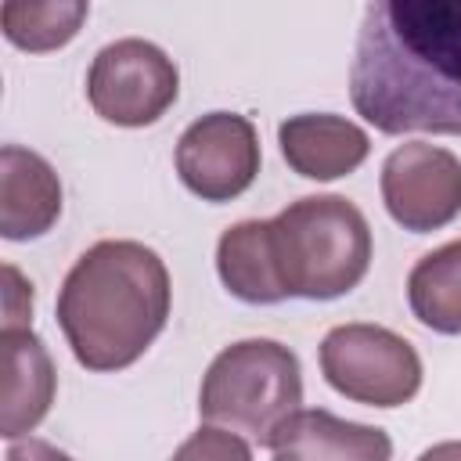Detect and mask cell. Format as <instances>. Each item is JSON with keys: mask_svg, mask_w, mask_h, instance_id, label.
I'll use <instances>...</instances> for the list:
<instances>
[{"mask_svg": "<svg viewBox=\"0 0 461 461\" xmlns=\"http://www.w3.org/2000/svg\"><path fill=\"white\" fill-rule=\"evenodd\" d=\"M349 101L378 133H461V0H367Z\"/></svg>", "mask_w": 461, "mask_h": 461, "instance_id": "cell-1", "label": "cell"}, {"mask_svg": "<svg viewBox=\"0 0 461 461\" xmlns=\"http://www.w3.org/2000/svg\"><path fill=\"white\" fill-rule=\"evenodd\" d=\"M173 285L162 256L144 241L104 238L61 281L58 324L86 371L137 364L169 321Z\"/></svg>", "mask_w": 461, "mask_h": 461, "instance_id": "cell-2", "label": "cell"}, {"mask_svg": "<svg viewBox=\"0 0 461 461\" xmlns=\"http://www.w3.org/2000/svg\"><path fill=\"white\" fill-rule=\"evenodd\" d=\"M274 259L288 299L328 303L353 292L371 267L367 216L342 194H306L270 220Z\"/></svg>", "mask_w": 461, "mask_h": 461, "instance_id": "cell-3", "label": "cell"}, {"mask_svg": "<svg viewBox=\"0 0 461 461\" xmlns=\"http://www.w3.org/2000/svg\"><path fill=\"white\" fill-rule=\"evenodd\" d=\"M303 403L299 357L274 339H241L216 353L198 389L205 425L230 429L259 447Z\"/></svg>", "mask_w": 461, "mask_h": 461, "instance_id": "cell-4", "label": "cell"}, {"mask_svg": "<svg viewBox=\"0 0 461 461\" xmlns=\"http://www.w3.org/2000/svg\"><path fill=\"white\" fill-rule=\"evenodd\" d=\"M321 375L353 403L403 407L421 389V357L382 324H339L321 342Z\"/></svg>", "mask_w": 461, "mask_h": 461, "instance_id": "cell-5", "label": "cell"}, {"mask_svg": "<svg viewBox=\"0 0 461 461\" xmlns=\"http://www.w3.org/2000/svg\"><path fill=\"white\" fill-rule=\"evenodd\" d=\"M180 94L176 61L151 40L126 36L101 47L86 72V101L112 126H151Z\"/></svg>", "mask_w": 461, "mask_h": 461, "instance_id": "cell-6", "label": "cell"}, {"mask_svg": "<svg viewBox=\"0 0 461 461\" xmlns=\"http://www.w3.org/2000/svg\"><path fill=\"white\" fill-rule=\"evenodd\" d=\"M385 212L411 234H429L461 212V158L439 144L411 140L382 162Z\"/></svg>", "mask_w": 461, "mask_h": 461, "instance_id": "cell-7", "label": "cell"}, {"mask_svg": "<svg viewBox=\"0 0 461 461\" xmlns=\"http://www.w3.org/2000/svg\"><path fill=\"white\" fill-rule=\"evenodd\" d=\"M176 173L202 202H230L245 194L259 173L256 126L238 112H209L176 140Z\"/></svg>", "mask_w": 461, "mask_h": 461, "instance_id": "cell-8", "label": "cell"}, {"mask_svg": "<svg viewBox=\"0 0 461 461\" xmlns=\"http://www.w3.org/2000/svg\"><path fill=\"white\" fill-rule=\"evenodd\" d=\"M0 432L7 439L29 436L50 411L58 393V371L32 328H4L0 331Z\"/></svg>", "mask_w": 461, "mask_h": 461, "instance_id": "cell-9", "label": "cell"}, {"mask_svg": "<svg viewBox=\"0 0 461 461\" xmlns=\"http://www.w3.org/2000/svg\"><path fill=\"white\" fill-rule=\"evenodd\" d=\"M277 144L285 162L306 180H339L364 166L371 151L367 130L353 119L331 112H303L288 115L277 126Z\"/></svg>", "mask_w": 461, "mask_h": 461, "instance_id": "cell-10", "label": "cell"}, {"mask_svg": "<svg viewBox=\"0 0 461 461\" xmlns=\"http://www.w3.org/2000/svg\"><path fill=\"white\" fill-rule=\"evenodd\" d=\"M61 216V184L50 162L22 144L0 148V234L32 241Z\"/></svg>", "mask_w": 461, "mask_h": 461, "instance_id": "cell-11", "label": "cell"}, {"mask_svg": "<svg viewBox=\"0 0 461 461\" xmlns=\"http://www.w3.org/2000/svg\"><path fill=\"white\" fill-rule=\"evenodd\" d=\"M267 450L274 457H317V461H389L393 439L360 421L335 418L321 407H299L292 411L274 436L267 439Z\"/></svg>", "mask_w": 461, "mask_h": 461, "instance_id": "cell-12", "label": "cell"}, {"mask_svg": "<svg viewBox=\"0 0 461 461\" xmlns=\"http://www.w3.org/2000/svg\"><path fill=\"white\" fill-rule=\"evenodd\" d=\"M216 274L223 288L241 303L252 306L285 303L288 292L277 274L270 220H241L227 227L216 241Z\"/></svg>", "mask_w": 461, "mask_h": 461, "instance_id": "cell-13", "label": "cell"}, {"mask_svg": "<svg viewBox=\"0 0 461 461\" xmlns=\"http://www.w3.org/2000/svg\"><path fill=\"white\" fill-rule=\"evenodd\" d=\"M411 313L439 335H461V238L425 252L407 274Z\"/></svg>", "mask_w": 461, "mask_h": 461, "instance_id": "cell-14", "label": "cell"}, {"mask_svg": "<svg viewBox=\"0 0 461 461\" xmlns=\"http://www.w3.org/2000/svg\"><path fill=\"white\" fill-rule=\"evenodd\" d=\"M90 14V0H4V40L29 54L61 50L76 40Z\"/></svg>", "mask_w": 461, "mask_h": 461, "instance_id": "cell-15", "label": "cell"}, {"mask_svg": "<svg viewBox=\"0 0 461 461\" xmlns=\"http://www.w3.org/2000/svg\"><path fill=\"white\" fill-rule=\"evenodd\" d=\"M176 457H252V443L230 429H220V425H205L198 429L184 447H176Z\"/></svg>", "mask_w": 461, "mask_h": 461, "instance_id": "cell-16", "label": "cell"}, {"mask_svg": "<svg viewBox=\"0 0 461 461\" xmlns=\"http://www.w3.org/2000/svg\"><path fill=\"white\" fill-rule=\"evenodd\" d=\"M7 292H4V328H29L32 321V285L18 274V267H4Z\"/></svg>", "mask_w": 461, "mask_h": 461, "instance_id": "cell-17", "label": "cell"}]
</instances>
